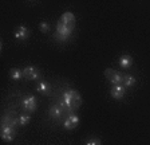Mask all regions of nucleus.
I'll return each mask as SVG.
<instances>
[{
	"mask_svg": "<svg viewBox=\"0 0 150 145\" xmlns=\"http://www.w3.org/2000/svg\"><path fill=\"white\" fill-rule=\"evenodd\" d=\"M59 105L63 107L64 112L71 114L82 105V97L76 90H74V89H66L62 94Z\"/></svg>",
	"mask_w": 150,
	"mask_h": 145,
	"instance_id": "f257e3e1",
	"label": "nucleus"
},
{
	"mask_svg": "<svg viewBox=\"0 0 150 145\" xmlns=\"http://www.w3.org/2000/svg\"><path fill=\"white\" fill-rule=\"evenodd\" d=\"M74 28L70 27V26H66L64 23H62L59 20L58 24H56V34H55V39L59 42H66L67 39L71 36Z\"/></svg>",
	"mask_w": 150,
	"mask_h": 145,
	"instance_id": "f03ea898",
	"label": "nucleus"
},
{
	"mask_svg": "<svg viewBox=\"0 0 150 145\" xmlns=\"http://www.w3.org/2000/svg\"><path fill=\"white\" fill-rule=\"evenodd\" d=\"M105 77L109 79V82L112 86L115 85H122L123 83V74H121L119 71H115L112 69H106L105 70Z\"/></svg>",
	"mask_w": 150,
	"mask_h": 145,
	"instance_id": "7ed1b4c3",
	"label": "nucleus"
},
{
	"mask_svg": "<svg viewBox=\"0 0 150 145\" xmlns=\"http://www.w3.org/2000/svg\"><path fill=\"white\" fill-rule=\"evenodd\" d=\"M36 97H34V95H25L22 100V107L27 113H32V112L36 110Z\"/></svg>",
	"mask_w": 150,
	"mask_h": 145,
	"instance_id": "20e7f679",
	"label": "nucleus"
},
{
	"mask_svg": "<svg viewBox=\"0 0 150 145\" xmlns=\"http://www.w3.org/2000/svg\"><path fill=\"white\" fill-rule=\"evenodd\" d=\"M23 78L28 81H38L40 79V70L35 66H27L23 69Z\"/></svg>",
	"mask_w": 150,
	"mask_h": 145,
	"instance_id": "39448f33",
	"label": "nucleus"
},
{
	"mask_svg": "<svg viewBox=\"0 0 150 145\" xmlns=\"http://www.w3.org/2000/svg\"><path fill=\"white\" fill-rule=\"evenodd\" d=\"M1 140L6 142H11L13 141L15 139V134H16V129L12 128V126H8V125H1Z\"/></svg>",
	"mask_w": 150,
	"mask_h": 145,
	"instance_id": "423d86ee",
	"label": "nucleus"
},
{
	"mask_svg": "<svg viewBox=\"0 0 150 145\" xmlns=\"http://www.w3.org/2000/svg\"><path fill=\"white\" fill-rule=\"evenodd\" d=\"M1 125H8L16 129L19 126L18 117H13V114H11V112H6L3 114V117H1Z\"/></svg>",
	"mask_w": 150,
	"mask_h": 145,
	"instance_id": "0eeeda50",
	"label": "nucleus"
},
{
	"mask_svg": "<svg viewBox=\"0 0 150 145\" xmlns=\"http://www.w3.org/2000/svg\"><path fill=\"white\" fill-rule=\"evenodd\" d=\"M78 125H79V117L76 116L75 113L69 114V116H67V118L64 120V122H63L64 129H67V130L74 129V128H76Z\"/></svg>",
	"mask_w": 150,
	"mask_h": 145,
	"instance_id": "6e6552de",
	"label": "nucleus"
},
{
	"mask_svg": "<svg viewBox=\"0 0 150 145\" xmlns=\"http://www.w3.org/2000/svg\"><path fill=\"white\" fill-rule=\"evenodd\" d=\"M110 94L114 100H121V98L125 97L126 94V87L123 85H115L112 86L111 90H110Z\"/></svg>",
	"mask_w": 150,
	"mask_h": 145,
	"instance_id": "1a4fd4ad",
	"label": "nucleus"
},
{
	"mask_svg": "<svg viewBox=\"0 0 150 145\" xmlns=\"http://www.w3.org/2000/svg\"><path fill=\"white\" fill-rule=\"evenodd\" d=\"M63 113H66V112L63 110V107L60 106L59 104L51 105L50 109H48V114H50V117L54 118V120H59L60 117L63 116Z\"/></svg>",
	"mask_w": 150,
	"mask_h": 145,
	"instance_id": "9d476101",
	"label": "nucleus"
},
{
	"mask_svg": "<svg viewBox=\"0 0 150 145\" xmlns=\"http://www.w3.org/2000/svg\"><path fill=\"white\" fill-rule=\"evenodd\" d=\"M30 36V30L25 27V26H19L15 31V38L18 41H25Z\"/></svg>",
	"mask_w": 150,
	"mask_h": 145,
	"instance_id": "9b49d317",
	"label": "nucleus"
},
{
	"mask_svg": "<svg viewBox=\"0 0 150 145\" xmlns=\"http://www.w3.org/2000/svg\"><path fill=\"white\" fill-rule=\"evenodd\" d=\"M60 22L64 23L66 26H70V27H72L74 28L75 27V16L72 12H64L62 15V18H60Z\"/></svg>",
	"mask_w": 150,
	"mask_h": 145,
	"instance_id": "f8f14e48",
	"label": "nucleus"
},
{
	"mask_svg": "<svg viewBox=\"0 0 150 145\" xmlns=\"http://www.w3.org/2000/svg\"><path fill=\"white\" fill-rule=\"evenodd\" d=\"M118 65L122 69H129V67H131V65H133V58H131L130 55H127V54H125V55L119 57Z\"/></svg>",
	"mask_w": 150,
	"mask_h": 145,
	"instance_id": "ddd939ff",
	"label": "nucleus"
},
{
	"mask_svg": "<svg viewBox=\"0 0 150 145\" xmlns=\"http://www.w3.org/2000/svg\"><path fill=\"white\" fill-rule=\"evenodd\" d=\"M38 92L40 93V94H51V85L46 81H42V82L38 83Z\"/></svg>",
	"mask_w": 150,
	"mask_h": 145,
	"instance_id": "4468645a",
	"label": "nucleus"
},
{
	"mask_svg": "<svg viewBox=\"0 0 150 145\" xmlns=\"http://www.w3.org/2000/svg\"><path fill=\"white\" fill-rule=\"evenodd\" d=\"M8 75L12 81H20V79L23 78V70L18 69V67H12V69L9 70Z\"/></svg>",
	"mask_w": 150,
	"mask_h": 145,
	"instance_id": "2eb2a0df",
	"label": "nucleus"
},
{
	"mask_svg": "<svg viewBox=\"0 0 150 145\" xmlns=\"http://www.w3.org/2000/svg\"><path fill=\"white\" fill-rule=\"evenodd\" d=\"M135 82H137V79H135L134 75H130V74H125L123 75V83L122 85L125 87H131V86L135 85Z\"/></svg>",
	"mask_w": 150,
	"mask_h": 145,
	"instance_id": "dca6fc26",
	"label": "nucleus"
},
{
	"mask_svg": "<svg viewBox=\"0 0 150 145\" xmlns=\"http://www.w3.org/2000/svg\"><path fill=\"white\" fill-rule=\"evenodd\" d=\"M18 121H19V126H25L31 121V116L30 114H20L18 117Z\"/></svg>",
	"mask_w": 150,
	"mask_h": 145,
	"instance_id": "f3484780",
	"label": "nucleus"
},
{
	"mask_svg": "<svg viewBox=\"0 0 150 145\" xmlns=\"http://www.w3.org/2000/svg\"><path fill=\"white\" fill-rule=\"evenodd\" d=\"M39 30H40L42 32H48L50 31V24L47 22H42L40 24H39Z\"/></svg>",
	"mask_w": 150,
	"mask_h": 145,
	"instance_id": "a211bd4d",
	"label": "nucleus"
},
{
	"mask_svg": "<svg viewBox=\"0 0 150 145\" xmlns=\"http://www.w3.org/2000/svg\"><path fill=\"white\" fill-rule=\"evenodd\" d=\"M86 145H102V144H100L99 140H97V139H91V140H88V141L86 142Z\"/></svg>",
	"mask_w": 150,
	"mask_h": 145,
	"instance_id": "6ab92c4d",
	"label": "nucleus"
}]
</instances>
